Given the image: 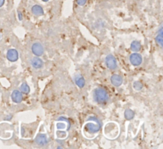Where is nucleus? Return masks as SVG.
Masks as SVG:
<instances>
[{
    "label": "nucleus",
    "instance_id": "obj_17",
    "mask_svg": "<svg viewBox=\"0 0 163 149\" xmlns=\"http://www.w3.org/2000/svg\"><path fill=\"white\" fill-rule=\"evenodd\" d=\"M58 121H65V122H67V124H68V125H67V131H68V130H69V128H70V127H71V124H70V121H69V120H68L67 117H65V116H60L59 118H58Z\"/></svg>",
    "mask_w": 163,
    "mask_h": 149
},
{
    "label": "nucleus",
    "instance_id": "obj_7",
    "mask_svg": "<svg viewBox=\"0 0 163 149\" xmlns=\"http://www.w3.org/2000/svg\"><path fill=\"white\" fill-rule=\"evenodd\" d=\"M11 99L12 101L16 104L21 103L23 100V96H22V92L18 90H14L12 93H11Z\"/></svg>",
    "mask_w": 163,
    "mask_h": 149
},
{
    "label": "nucleus",
    "instance_id": "obj_22",
    "mask_svg": "<svg viewBox=\"0 0 163 149\" xmlns=\"http://www.w3.org/2000/svg\"><path fill=\"white\" fill-rule=\"evenodd\" d=\"M18 18H19L20 20L22 19V13L20 12V11H18Z\"/></svg>",
    "mask_w": 163,
    "mask_h": 149
},
{
    "label": "nucleus",
    "instance_id": "obj_13",
    "mask_svg": "<svg viewBox=\"0 0 163 149\" xmlns=\"http://www.w3.org/2000/svg\"><path fill=\"white\" fill-rule=\"evenodd\" d=\"M130 49L134 52H139L141 50V43L139 41H133L130 44Z\"/></svg>",
    "mask_w": 163,
    "mask_h": 149
},
{
    "label": "nucleus",
    "instance_id": "obj_15",
    "mask_svg": "<svg viewBox=\"0 0 163 149\" xmlns=\"http://www.w3.org/2000/svg\"><path fill=\"white\" fill-rule=\"evenodd\" d=\"M155 40H156L157 43L158 44L159 46H162V41H163V37H162V28H160V30H159V33L157 35L156 38H155Z\"/></svg>",
    "mask_w": 163,
    "mask_h": 149
},
{
    "label": "nucleus",
    "instance_id": "obj_9",
    "mask_svg": "<svg viewBox=\"0 0 163 149\" xmlns=\"http://www.w3.org/2000/svg\"><path fill=\"white\" fill-rule=\"evenodd\" d=\"M111 82L114 86L119 87L123 84V77L120 75L114 74L111 77Z\"/></svg>",
    "mask_w": 163,
    "mask_h": 149
},
{
    "label": "nucleus",
    "instance_id": "obj_3",
    "mask_svg": "<svg viewBox=\"0 0 163 149\" xmlns=\"http://www.w3.org/2000/svg\"><path fill=\"white\" fill-rule=\"evenodd\" d=\"M106 66L109 70H115L117 68V61L113 55H108L105 58Z\"/></svg>",
    "mask_w": 163,
    "mask_h": 149
},
{
    "label": "nucleus",
    "instance_id": "obj_24",
    "mask_svg": "<svg viewBox=\"0 0 163 149\" xmlns=\"http://www.w3.org/2000/svg\"><path fill=\"white\" fill-rule=\"evenodd\" d=\"M0 37H1V34H0Z\"/></svg>",
    "mask_w": 163,
    "mask_h": 149
},
{
    "label": "nucleus",
    "instance_id": "obj_8",
    "mask_svg": "<svg viewBox=\"0 0 163 149\" xmlns=\"http://www.w3.org/2000/svg\"><path fill=\"white\" fill-rule=\"evenodd\" d=\"M7 59L9 60L11 62H14V61H18V52L14 49H11L7 51Z\"/></svg>",
    "mask_w": 163,
    "mask_h": 149
},
{
    "label": "nucleus",
    "instance_id": "obj_16",
    "mask_svg": "<svg viewBox=\"0 0 163 149\" xmlns=\"http://www.w3.org/2000/svg\"><path fill=\"white\" fill-rule=\"evenodd\" d=\"M20 90H21V92H23V93H29L30 91V89L29 86L27 85V83H23L22 84V86L20 87Z\"/></svg>",
    "mask_w": 163,
    "mask_h": 149
},
{
    "label": "nucleus",
    "instance_id": "obj_21",
    "mask_svg": "<svg viewBox=\"0 0 163 149\" xmlns=\"http://www.w3.org/2000/svg\"><path fill=\"white\" fill-rule=\"evenodd\" d=\"M5 3V0H0V7H2Z\"/></svg>",
    "mask_w": 163,
    "mask_h": 149
},
{
    "label": "nucleus",
    "instance_id": "obj_20",
    "mask_svg": "<svg viewBox=\"0 0 163 149\" xmlns=\"http://www.w3.org/2000/svg\"><path fill=\"white\" fill-rule=\"evenodd\" d=\"M76 1H77V4L80 6H84L87 2V0H76Z\"/></svg>",
    "mask_w": 163,
    "mask_h": 149
},
{
    "label": "nucleus",
    "instance_id": "obj_19",
    "mask_svg": "<svg viewBox=\"0 0 163 149\" xmlns=\"http://www.w3.org/2000/svg\"><path fill=\"white\" fill-rule=\"evenodd\" d=\"M57 128H58V130L64 129V128H65V125L63 123V121H61V122L60 121L57 124Z\"/></svg>",
    "mask_w": 163,
    "mask_h": 149
},
{
    "label": "nucleus",
    "instance_id": "obj_2",
    "mask_svg": "<svg viewBox=\"0 0 163 149\" xmlns=\"http://www.w3.org/2000/svg\"><path fill=\"white\" fill-rule=\"evenodd\" d=\"M94 99L98 104L104 105L108 102L109 96L108 92L103 88H97L94 91Z\"/></svg>",
    "mask_w": 163,
    "mask_h": 149
},
{
    "label": "nucleus",
    "instance_id": "obj_14",
    "mask_svg": "<svg viewBox=\"0 0 163 149\" xmlns=\"http://www.w3.org/2000/svg\"><path fill=\"white\" fill-rule=\"evenodd\" d=\"M134 112L133 110H131L130 109H127L125 110L124 112V117L125 119H127V121H130L134 118Z\"/></svg>",
    "mask_w": 163,
    "mask_h": 149
},
{
    "label": "nucleus",
    "instance_id": "obj_10",
    "mask_svg": "<svg viewBox=\"0 0 163 149\" xmlns=\"http://www.w3.org/2000/svg\"><path fill=\"white\" fill-rule=\"evenodd\" d=\"M31 65L34 69H41L44 65V62L39 57H34L31 60Z\"/></svg>",
    "mask_w": 163,
    "mask_h": 149
},
{
    "label": "nucleus",
    "instance_id": "obj_5",
    "mask_svg": "<svg viewBox=\"0 0 163 149\" xmlns=\"http://www.w3.org/2000/svg\"><path fill=\"white\" fill-rule=\"evenodd\" d=\"M130 62L134 66H140L143 62V57L138 53H131L130 56Z\"/></svg>",
    "mask_w": 163,
    "mask_h": 149
},
{
    "label": "nucleus",
    "instance_id": "obj_23",
    "mask_svg": "<svg viewBox=\"0 0 163 149\" xmlns=\"http://www.w3.org/2000/svg\"><path fill=\"white\" fill-rule=\"evenodd\" d=\"M42 1H43V2H48L49 0H42Z\"/></svg>",
    "mask_w": 163,
    "mask_h": 149
},
{
    "label": "nucleus",
    "instance_id": "obj_12",
    "mask_svg": "<svg viewBox=\"0 0 163 149\" xmlns=\"http://www.w3.org/2000/svg\"><path fill=\"white\" fill-rule=\"evenodd\" d=\"M74 80H75L76 84H77L78 87L83 88L85 86V80L81 75H76L75 77H74Z\"/></svg>",
    "mask_w": 163,
    "mask_h": 149
},
{
    "label": "nucleus",
    "instance_id": "obj_18",
    "mask_svg": "<svg viewBox=\"0 0 163 149\" xmlns=\"http://www.w3.org/2000/svg\"><path fill=\"white\" fill-rule=\"evenodd\" d=\"M133 87H134V89L135 90L139 91V90H141L142 89H143V84H142L141 82H139V81H134V84H133Z\"/></svg>",
    "mask_w": 163,
    "mask_h": 149
},
{
    "label": "nucleus",
    "instance_id": "obj_6",
    "mask_svg": "<svg viewBox=\"0 0 163 149\" xmlns=\"http://www.w3.org/2000/svg\"><path fill=\"white\" fill-rule=\"evenodd\" d=\"M36 144L40 147H44L48 144V138L45 134H38L35 138Z\"/></svg>",
    "mask_w": 163,
    "mask_h": 149
},
{
    "label": "nucleus",
    "instance_id": "obj_11",
    "mask_svg": "<svg viewBox=\"0 0 163 149\" xmlns=\"http://www.w3.org/2000/svg\"><path fill=\"white\" fill-rule=\"evenodd\" d=\"M31 11H32V13L34 15L37 16H42L44 15V10L42 8L40 5H34L31 8Z\"/></svg>",
    "mask_w": 163,
    "mask_h": 149
},
{
    "label": "nucleus",
    "instance_id": "obj_4",
    "mask_svg": "<svg viewBox=\"0 0 163 149\" xmlns=\"http://www.w3.org/2000/svg\"><path fill=\"white\" fill-rule=\"evenodd\" d=\"M31 50H32V52H33V54L37 56V57H40L44 53V47L42 45V43H40V42L33 43Z\"/></svg>",
    "mask_w": 163,
    "mask_h": 149
},
{
    "label": "nucleus",
    "instance_id": "obj_1",
    "mask_svg": "<svg viewBox=\"0 0 163 149\" xmlns=\"http://www.w3.org/2000/svg\"><path fill=\"white\" fill-rule=\"evenodd\" d=\"M91 121V122L87 123L84 126V133L85 136L88 137L89 136L95 135L101 129V122L96 116H89L87 120V121Z\"/></svg>",
    "mask_w": 163,
    "mask_h": 149
}]
</instances>
